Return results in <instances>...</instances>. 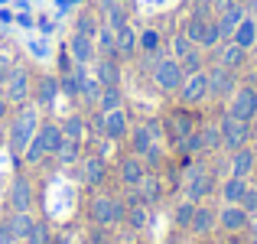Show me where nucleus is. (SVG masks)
<instances>
[{"label":"nucleus","mask_w":257,"mask_h":244,"mask_svg":"<svg viewBox=\"0 0 257 244\" xmlns=\"http://www.w3.org/2000/svg\"><path fill=\"white\" fill-rule=\"evenodd\" d=\"M238 205H241V208H244V212L254 218V215H257V186H247V189H244V195H241Z\"/></svg>","instance_id":"40"},{"label":"nucleus","mask_w":257,"mask_h":244,"mask_svg":"<svg viewBox=\"0 0 257 244\" xmlns=\"http://www.w3.org/2000/svg\"><path fill=\"white\" fill-rule=\"evenodd\" d=\"M30 46H33V52H36L39 59H46V56H49V52H46V43H30Z\"/></svg>","instance_id":"45"},{"label":"nucleus","mask_w":257,"mask_h":244,"mask_svg":"<svg viewBox=\"0 0 257 244\" xmlns=\"http://www.w3.org/2000/svg\"><path fill=\"white\" fill-rule=\"evenodd\" d=\"M62 134H65V137L82 140V137H85V120H82V117H69V120L62 124Z\"/></svg>","instance_id":"41"},{"label":"nucleus","mask_w":257,"mask_h":244,"mask_svg":"<svg viewBox=\"0 0 257 244\" xmlns=\"http://www.w3.org/2000/svg\"><path fill=\"white\" fill-rule=\"evenodd\" d=\"M225 114H231V117H238V120H251L254 124V117H257V88L254 85H238L231 91V98H228V111Z\"/></svg>","instance_id":"5"},{"label":"nucleus","mask_w":257,"mask_h":244,"mask_svg":"<svg viewBox=\"0 0 257 244\" xmlns=\"http://www.w3.org/2000/svg\"><path fill=\"white\" fill-rule=\"evenodd\" d=\"M140 244H147V241H140Z\"/></svg>","instance_id":"53"},{"label":"nucleus","mask_w":257,"mask_h":244,"mask_svg":"<svg viewBox=\"0 0 257 244\" xmlns=\"http://www.w3.org/2000/svg\"><path fill=\"white\" fill-rule=\"evenodd\" d=\"M33 221H36V218H33L30 212H13L10 218H7V225H10V231H13V238H17V241H26Z\"/></svg>","instance_id":"31"},{"label":"nucleus","mask_w":257,"mask_h":244,"mask_svg":"<svg viewBox=\"0 0 257 244\" xmlns=\"http://www.w3.org/2000/svg\"><path fill=\"white\" fill-rule=\"evenodd\" d=\"M4 98L13 101V104H26V98H30V72L10 69V75L4 81Z\"/></svg>","instance_id":"12"},{"label":"nucleus","mask_w":257,"mask_h":244,"mask_svg":"<svg viewBox=\"0 0 257 244\" xmlns=\"http://www.w3.org/2000/svg\"><path fill=\"white\" fill-rule=\"evenodd\" d=\"M189 231H192L195 238H208L212 231H218V208L199 202L195 212H192V221H189Z\"/></svg>","instance_id":"13"},{"label":"nucleus","mask_w":257,"mask_h":244,"mask_svg":"<svg viewBox=\"0 0 257 244\" xmlns=\"http://www.w3.org/2000/svg\"><path fill=\"white\" fill-rule=\"evenodd\" d=\"M257 166V153L251 147H238V150H231V160H228V169H231V176H241V179H247V176L254 173Z\"/></svg>","instance_id":"17"},{"label":"nucleus","mask_w":257,"mask_h":244,"mask_svg":"<svg viewBox=\"0 0 257 244\" xmlns=\"http://www.w3.org/2000/svg\"><path fill=\"white\" fill-rule=\"evenodd\" d=\"M170 46H173V59H182V56H186L189 49H195V43H192V39H189L186 33H182V30H179V33L173 36V43H170Z\"/></svg>","instance_id":"39"},{"label":"nucleus","mask_w":257,"mask_h":244,"mask_svg":"<svg viewBox=\"0 0 257 244\" xmlns=\"http://www.w3.org/2000/svg\"><path fill=\"white\" fill-rule=\"evenodd\" d=\"M137 43H140V52H144V56L160 59V46H163V36H160L157 30H144V33L137 36Z\"/></svg>","instance_id":"33"},{"label":"nucleus","mask_w":257,"mask_h":244,"mask_svg":"<svg viewBox=\"0 0 257 244\" xmlns=\"http://www.w3.org/2000/svg\"><path fill=\"white\" fill-rule=\"evenodd\" d=\"M247 186H251V182H247V179H241V176H228V179L218 186V195H221V202H225V205H238Z\"/></svg>","instance_id":"25"},{"label":"nucleus","mask_w":257,"mask_h":244,"mask_svg":"<svg viewBox=\"0 0 257 244\" xmlns=\"http://www.w3.org/2000/svg\"><path fill=\"white\" fill-rule=\"evenodd\" d=\"M212 52H215V62L225 65V69H231V72H238L241 65L247 62V49H241V46L231 43V39H221Z\"/></svg>","instance_id":"14"},{"label":"nucleus","mask_w":257,"mask_h":244,"mask_svg":"<svg viewBox=\"0 0 257 244\" xmlns=\"http://www.w3.org/2000/svg\"><path fill=\"white\" fill-rule=\"evenodd\" d=\"M205 75H208V98L212 101L231 98V91L238 88V72L225 69V65H218V62H215L212 69H205Z\"/></svg>","instance_id":"8"},{"label":"nucleus","mask_w":257,"mask_h":244,"mask_svg":"<svg viewBox=\"0 0 257 244\" xmlns=\"http://www.w3.org/2000/svg\"><path fill=\"white\" fill-rule=\"evenodd\" d=\"M26 244H49V231H46L43 221H33L30 234H26Z\"/></svg>","instance_id":"42"},{"label":"nucleus","mask_w":257,"mask_h":244,"mask_svg":"<svg viewBox=\"0 0 257 244\" xmlns=\"http://www.w3.org/2000/svg\"><path fill=\"white\" fill-rule=\"evenodd\" d=\"M231 43H238L241 49H247V52H251L254 46H257V20L251 17V13H247V17L241 20L238 26H234V33H231Z\"/></svg>","instance_id":"21"},{"label":"nucleus","mask_w":257,"mask_h":244,"mask_svg":"<svg viewBox=\"0 0 257 244\" xmlns=\"http://www.w3.org/2000/svg\"><path fill=\"white\" fill-rule=\"evenodd\" d=\"M189 7H192V10H199V7H212V0H189Z\"/></svg>","instance_id":"47"},{"label":"nucleus","mask_w":257,"mask_h":244,"mask_svg":"<svg viewBox=\"0 0 257 244\" xmlns=\"http://www.w3.org/2000/svg\"><path fill=\"white\" fill-rule=\"evenodd\" d=\"M218 131H221V150H238V147L251 144V120H238L231 114L218 120Z\"/></svg>","instance_id":"4"},{"label":"nucleus","mask_w":257,"mask_h":244,"mask_svg":"<svg viewBox=\"0 0 257 244\" xmlns=\"http://www.w3.org/2000/svg\"><path fill=\"white\" fill-rule=\"evenodd\" d=\"M234 4H238V0H212V13L218 17V13H225L228 7H234Z\"/></svg>","instance_id":"43"},{"label":"nucleus","mask_w":257,"mask_h":244,"mask_svg":"<svg viewBox=\"0 0 257 244\" xmlns=\"http://www.w3.org/2000/svg\"><path fill=\"white\" fill-rule=\"evenodd\" d=\"M166 124H170V134H173V140H176V144H182V140H186V137H189V134H192V131H195V120H192V117H189V114H186V111H176V114H173V117H170V120H166Z\"/></svg>","instance_id":"29"},{"label":"nucleus","mask_w":257,"mask_h":244,"mask_svg":"<svg viewBox=\"0 0 257 244\" xmlns=\"http://www.w3.org/2000/svg\"><path fill=\"white\" fill-rule=\"evenodd\" d=\"M124 218H127V225H131L134 231H144V228L150 225V205H147V202H140L137 195H134L131 205H127V212H124Z\"/></svg>","instance_id":"24"},{"label":"nucleus","mask_w":257,"mask_h":244,"mask_svg":"<svg viewBox=\"0 0 257 244\" xmlns=\"http://www.w3.org/2000/svg\"><path fill=\"white\" fill-rule=\"evenodd\" d=\"M120 104H124V94H120V85H104V88H101V98H98V107H101V114H104V111H117Z\"/></svg>","instance_id":"32"},{"label":"nucleus","mask_w":257,"mask_h":244,"mask_svg":"<svg viewBox=\"0 0 257 244\" xmlns=\"http://www.w3.org/2000/svg\"><path fill=\"white\" fill-rule=\"evenodd\" d=\"M17 23H20V26H26V30H30V26H33V17H26V13H20V17H17Z\"/></svg>","instance_id":"46"},{"label":"nucleus","mask_w":257,"mask_h":244,"mask_svg":"<svg viewBox=\"0 0 257 244\" xmlns=\"http://www.w3.org/2000/svg\"><path fill=\"white\" fill-rule=\"evenodd\" d=\"M215 192V176L205 166H192L186 173V199L189 202H205Z\"/></svg>","instance_id":"9"},{"label":"nucleus","mask_w":257,"mask_h":244,"mask_svg":"<svg viewBox=\"0 0 257 244\" xmlns=\"http://www.w3.org/2000/svg\"><path fill=\"white\" fill-rule=\"evenodd\" d=\"M13 241H17V238H13L10 225H7V221H4V225H0V244H13Z\"/></svg>","instance_id":"44"},{"label":"nucleus","mask_w":257,"mask_h":244,"mask_svg":"<svg viewBox=\"0 0 257 244\" xmlns=\"http://www.w3.org/2000/svg\"><path fill=\"white\" fill-rule=\"evenodd\" d=\"M120 4H127V0H120Z\"/></svg>","instance_id":"52"},{"label":"nucleus","mask_w":257,"mask_h":244,"mask_svg":"<svg viewBox=\"0 0 257 244\" xmlns=\"http://www.w3.org/2000/svg\"><path fill=\"white\" fill-rule=\"evenodd\" d=\"M160 134H163V127H160V120H147V124H137L131 131V150L137 153V157H144L150 147L160 144Z\"/></svg>","instance_id":"10"},{"label":"nucleus","mask_w":257,"mask_h":244,"mask_svg":"<svg viewBox=\"0 0 257 244\" xmlns=\"http://www.w3.org/2000/svg\"><path fill=\"white\" fill-rule=\"evenodd\" d=\"M98 127H101V137H104V140H120V137L131 134V124H127L124 107H117V111H104Z\"/></svg>","instance_id":"15"},{"label":"nucleus","mask_w":257,"mask_h":244,"mask_svg":"<svg viewBox=\"0 0 257 244\" xmlns=\"http://www.w3.org/2000/svg\"><path fill=\"white\" fill-rule=\"evenodd\" d=\"M69 52H72V59H75V65H88L94 59V39L91 36H82V33H72V39H69Z\"/></svg>","instance_id":"20"},{"label":"nucleus","mask_w":257,"mask_h":244,"mask_svg":"<svg viewBox=\"0 0 257 244\" xmlns=\"http://www.w3.org/2000/svg\"><path fill=\"white\" fill-rule=\"evenodd\" d=\"M75 33H82V36H91V39H94V33H98V20H94L91 13H78Z\"/></svg>","instance_id":"38"},{"label":"nucleus","mask_w":257,"mask_h":244,"mask_svg":"<svg viewBox=\"0 0 257 244\" xmlns=\"http://www.w3.org/2000/svg\"><path fill=\"white\" fill-rule=\"evenodd\" d=\"M160 195H163V182H160V176L147 173L144 179H140V186H137V199L147 202V205H153V202H160Z\"/></svg>","instance_id":"28"},{"label":"nucleus","mask_w":257,"mask_h":244,"mask_svg":"<svg viewBox=\"0 0 257 244\" xmlns=\"http://www.w3.org/2000/svg\"><path fill=\"white\" fill-rule=\"evenodd\" d=\"M101 81V85H120V65H117V59H111V56H101L98 59V75H94Z\"/></svg>","instance_id":"30"},{"label":"nucleus","mask_w":257,"mask_h":244,"mask_svg":"<svg viewBox=\"0 0 257 244\" xmlns=\"http://www.w3.org/2000/svg\"><path fill=\"white\" fill-rule=\"evenodd\" d=\"M36 131H39V114H36V107H20V114H17V120L10 124V150L13 153H20L23 157V150L30 147V140L36 137Z\"/></svg>","instance_id":"2"},{"label":"nucleus","mask_w":257,"mask_h":244,"mask_svg":"<svg viewBox=\"0 0 257 244\" xmlns=\"http://www.w3.org/2000/svg\"><path fill=\"white\" fill-rule=\"evenodd\" d=\"M94 36H98V49L104 52V56L117 59V33H114L111 26H101V30L94 33Z\"/></svg>","instance_id":"35"},{"label":"nucleus","mask_w":257,"mask_h":244,"mask_svg":"<svg viewBox=\"0 0 257 244\" xmlns=\"http://www.w3.org/2000/svg\"><path fill=\"white\" fill-rule=\"evenodd\" d=\"M49 244H72V241H69V234H56V238H52Z\"/></svg>","instance_id":"49"},{"label":"nucleus","mask_w":257,"mask_h":244,"mask_svg":"<svg viewBox=\"0 0 257 244\" xmlns=\"http://www.w3.org/2000/svg\"><path fill=\"white\" fill-rule=\"evenodd\" d=\"M244 17H247V7L241 4V0H238V4H234V7H228L225 13H218V17H215V20H218V30H221V39H231L234 26H238V23H241V20H244Z\"/></svg>","instance_id":"22"},{"label":"nucleus","mask_w":257,"mask_h":244,"mask_svg":"<svg viewBox=\"0 0 257 244\" xmlns=\"http://www.w3.org/2000/svg\"><path fill=\"white\" fill-rule=\"evenodd\" d=\"M140 33L134 30L131 23L124 26V30H117V59H134L140 52V43H137Z\"/></svg>","instance_id":"26"},{"label":"nucleus","mask_w":257,"mask_h":244,"mask_svg":"<svg viewBox=\"0 0 257 244\" xmlns=\"http://www.w3.org/2000/svg\"><path fill=\"white\" fill-rule=\"evenodd\" d=\"M59 94H62V88H59V78H56V75H46V78H39V85H36V91H33V98H36L39 107H52Z\"/></svg>","instance_id":"23"},{"label":"nucleus","mask_w":257,"mask_h":244,"mask_svg":"<svg viewBox=\"0 0 257 244\" xmlns=\"http://www.w3.org/2000/svg\"><path fill=\"white\" fill-rule=\"evenodd\" d=\"M117 176H120V182H124V186L137 189V186H140V179L147 176V163L140 160L137 153H131V157H124V160H120V166H117Z\"/></svg>","instance_id":"16"},{"label":"nucleus","mask_w":257,"mask_h":244,"mask_svg":"<svg viewBox=\"0 0 257 244\" xmlns=\"http://www.w3.org/2000/svg\"><path fill=\"white\" fill-rule=\"evenodd\" d=\"M78 169H82V182H85V186H101L104 176H107L104 157H82V160H78Z\"/></svg>","instance_id":"18"},{"label":"nucleus","mask_w":257,"mask_h":244,"mask_svg":"<svg viewBox=\"0 0 257 244\" xmlns=\"http://www.w3.org/2000/svg\"><path fill=\"white\" fill-rule=\"evenodd\" d=\"M124 212H127V205L117 195H94L91 199V218L98 221L101 228L120 225V221H124Z\"/></svg>","instance_id":"6"},{"label":"nucleus","mask_w":257,"mask_h":244,"mask_svg":"<svg viewBox=\"0 0 257 244\" xmlns=\"http://www.w3.org/2000/svg\"><path fill=\"white\" fill-rule=\"evenodd\" d=\"M4 117H7V98H4V91H0V124H4Z\"/></svg>","instance_id":"48"},{"label":"nucleus","mask_w":257,"mask_h":244,"mask_svg":"<svg viewBox=\"0 0 257 244\" xmlns=\"http://www.w3.org/2000/svg\"><path fill=\"white\" fill-rule=\"evenodd\" d=\"M30 205H33V186H30V179L17 176L10 186V208L13 212H30Z\"/></svg>","instance_id":"19"},{"label":"nucleus","mask_w":257,"mask_h":244,"mask_svg":"<svg viewBox=\"0 0 257 244\" xmlns=\"http://www.w3.org/2000/svg\"><path fill=\"white\" fill-rule=\"evenodd\" d=\"M62 166H72V163H78L82 160V140H75V137H65L62 134V144L56 147V153H52Z\"/></svg>","instance_id":"27"},{"label":"nucleus","mask_w":257,"mask_h":244,"mask_svg":"<svg viewBox=\"0 0 257 244\" xmlns=\"http://www.w3.org/2000/svg\"><path fill=\"white\" fill-rule=\"evenodd\" d=\"M179 65H182V72H186V75H189V72H202V69H205V56H202V46L189 49L186 56L179 59Z\"/></svg>","instance_id":"36"},{"label":"nucleus","mask_w":257,"mask_h":244,"mask_svg":"<svg viewBox=\"0 0 257 244\" xmlns=\"http://www.w3.org/2000/svg\"><path fill=\"white\" fill-rule=\"evenodd\" d=\"M251 238H257V215L251 218Z\"/></svg>","instance_id":"50"},{"label":"nucleus","mask_w":257,"mask_h":244,"mask_svg":"<svg viewBox=\"0 0 257 244\" xmlns=\"http://www.w3.org/2000/svg\"><path fill=\"white\" fill-rule=\"evenodd\" d=\"M176 94H179L182 107H195V104H202V101H208V75H205V69L189 72V75L182 78V85H179Z\"/></svg>","instance_id":"7"},{"label":"nucleus","mask_w":257,"mask_h":244,"mask_svg":"<svg viewBox=\"0 0 257 244\" xmlns=\"http://www.w3.org/2000/svg\"><path fill=\"white\" fill-rule=\"evenodd\" d=\"M195 205L199 202H189V199H182L179 205H176V212H173V221L179 228H189V221H192V212H195Z\"/></svg>","instance_id":"37"},{"label":"nucleus","mask_w":257,"mask_h":244,"mask_svg":"<svg viewBox=\"0 0 257 244\" xmlns=\"http://www.w3.org/2000/svg\"><path fill=\"white\" fill-rule=\"evenodd\" d=\"M199 137H202V153L221 150V131H218V124H202L199 127Z\"/></svg>","instance_id":"34"},{"label":"nucleus","mask_w":257,"mask_h":244,"mask_svg":"<svg viewBox=\"0 0 257 244\" xmlns=\"http://www.w3.org/2000/svg\"><path fill=\"white\" fill-rule=\"evenodd\" d=\"M251 244H257V238H251Z\"/></svg>","instance_id":"51"},{"label":"nucleus","mask_w":257,"mask_h":244,"mask_svg":"<svg viewBox=\"0 0 257 244\" xmlns=\"http://www.w3.org/2000/svg\"><path fill=\"white\" fill-rule=\"evenodd\" d=\"M218 228L225 234H241V231L251 228V215H247L241 205H225V202H221V208H218Z\"/></svg>","instance_id":"11"},{"label":"nucleus","mask_w":257,"mask_h":244,"mask_svg":"<svg viewBox=\"0 0 257 244\" xmlns=\"http://www.w3.org/2000/svg\"><path fill=\"white\" fill-rule=\"evenodd\" d=\"M182 78H186V72H182L179 59H173V56H160L157 62H153V85H157L160 91L176 94V91H179V85H182Z\"/></svg>","instance_id":"3"},{"label":"nucleus","mask_w":257,"mask_h":244,"mask_svg":"<svg viewBox=\"0 0 257 244\" xmlns=\"http://www.w3.org/2000/svg\"><path fill=\"white\" fill-rule=\"evenodd\" d=\"M62 144V124H43L36 131V137L30 140V147L23 150V160L30 163V166H36V163H43L46 157H52L56 153V147Z\"/></svg>","instance_id":"1"}]
</instances>
